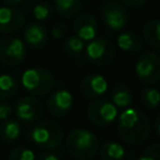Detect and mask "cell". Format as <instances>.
I'll use <instances>...</instances> for the list:
<instances>
[{"mask_svg": "<svg viewBox=\"0 0 160 160\" xmlns=\"http://www.w3.org/2000/svg\"><path fill=\"white\" fill-rule=\"evenodd\" d=\"M24 42L26 46H29L32 50L42 49L48 40H49V32L46 28L40 22H30L24 29Z\"/></svg>", "mask_w": 160, "mask_h": 160, "instance_id": "obj_14", "label": "cell"}, {"mask_svg": "<svg viewBox=\"0 0 160 160\" xmlns=\"http://www.w3.org/2000/svg\"><path fill=\"white\" fill-rule=\"evenodd\" d=\"M74 32L82 41H90L96 38L99 32V24L96 19L89 14H80L72 22Z\"/></svg>", "mask_w": 160, "mask_h": 160, "instance_id": "obj_15", "label": "cell"}, {"mask_svg": "<svg viewBox=\"0 0 160 160\" xmlns=\"http://www.w3.org/2000/svg\"><path fill=\"white\" fill-rule=\"evenodd\" d=\"M21 135V125L15 119H5L0 125V138L5 142H15Z\"/></svg>", "mask_w": 160, "mask_h": 160, "instance_id": "obj_20", "label": "cell"}, {"mask_svg": "<svg viewBox=\"0 0 160 160\" xmlns=\"http://www.w3.org/2000/svg\"><path fill=\"white\" fill-rule=\"evenodd\" d=\"M151 126H154V131H155V135H156V136H160V116H159V115L155 118L154 125H151Z\"/></svg>", "mask_w": 160, "mask_h": 160, "instance_id": "obj_32", "label": "cell"}, {"mask_svg": "<svg viewBox=\"0 0 160 160\" xmlns=\"http://www.w3.org/2000/svg\"><path fill=\"white\" fill-rule=\"evenodd\" d=\"M25 25V15L21 10L12 6L0 8V32L12 34Z\"/></svg>", "mask_w": 160, "mask_h": 160, "instance_id": "obj_13", "label": "cell"}, {"mask_svg": "<svg viewBox=\"0 0 160 160\" xmlns=\"http://www.w3.org/2000/svg\"><path fill=\"white\" fill-rule=\"evenodd\" d=\"M26 45L18 36L0 39V62L4 65H19L26 58Z\"/></svg>", "mask_w": 160, "mask_h": 160, "instance_id": "obj_9", "label": "cell"}, {"mask_svg": "<svg viewBox=\"0 0 160 160\" xmlns=\"http://www.w3.org/2000/svg\"><path fill=\"white\" fill-rule=\"evenodd\" d=\"M39 160H60V159L54 152H42V154H40Z\"/></svg>", "mask_w": 160, "mask_h": 160, "instance_id": "obj_31", "label": "cell"}, {"mask_svg": "<svg viewBox=\"0 0 160 160\" xmlns=\"http://www.w3.org/2000/svg\"><path fill=\"white\" fill-rule=\"evenodd\" d=\"M66 31H68V26L64 22H58L51 29V38L54 40H60L65 36Z\"/></svg>", "mask_w": 160, "mask_h": 160, "instance_id": "obj_28", "label": "cell"}, {"mask_svg": "<svg viewBox=\"0 0 160 160\" xmlns=\"http://www.w3.org/2000/svg\"><path fill=\"white\" fill-rule=\"evenodd\" d=\"M118 108L106 99H94L86 108V118L98 126H109L118 118Z\"/></svg>", "mask_w": 160, "mask_h": 160, "instance_id": "obj_7", "label": "cell"}, {"mask_svg": "<svg viewBox=\"0 0 160 160\" xmlns=\"http://www.w3.org/2000/svg\"><path fill=\"white\" fill-rule=\"evenodd\" d=\"M14 112L18 120L24 124H34L40 120L44 108L41 101L35 96H22L20 98L14 106Z\"/></svg>", "mask_w": 160, "mask_h": 160, "instance_id": "obj_10", "label": "cell"}, {"mask_svg": "<svg viewBox=\"0 0 160 160\" xmlns=\"http://www.w3.org/2000/svg\"><path fill=\"white\" fill-rule=\"evenodd\" d=\"M65 148L70 156L76 160H91L99 151L100 141L92 131L78 128L68 134Z\"/></svg>", "mask_w": 160, "mask_h": 160, "instance_id": "obj_2", "label": "cell"}, {"mask_svg": "<svg viewBox=\"0 0 160 160\" xmlns=\"http://www.w3.org/2000/svg\"><path fill=\"white\" fill-rule=\"evenodd\" d=\"M148 0H120V4H122L124 6H128V8H141L146 4Z\"/></svg>", "mask_w": 160, "mask_h": 160, "instance_id": "obj_30", "label": "cell"}, {"mask_svg": "<svg viewBox=\"0 0 160 160\" xmlns=\"http://www.w3.org/2000/svg\"><path fill=\"white\" fill-rule=\"evenodd\" d=\"M160 94L156 88L152 86H145L140 91V102L144 108L149 110H155L159 106Z\"/></svg>", "mask_w": 160, "mask_h": 160, "instance_id": "obj_24", "label": "cell"}, {"mask_svg": "<svg viewBox=\"0 0 160 160\" xmlns=\"http://www.w3.org/2000/svg\"><path fill=\"white\" fill-rule=\"evenodd\" d=\"M135 75L146 85L156 84L160 80V56L156 51H148L136 60Z\"/></svg>", "mask_w": 160, "mask_h": 160, "instance_id": "obj_6", "label": "cell"}, {"mask_svg": "<svg viewBox=\"0 0 160 160\" xmlns=\"http://www.w3.org/2000/svg\"><path fill=\"white\" fill-rule=\"evenodd\" d=\"M99 149L101 160H122L125 158V148L120 142L106 141Z\"/></svg>", "mask_w": 160, "mask_h": 160, "instance_id": "obj_22", "label": "cell"}, {"mask_svg": "<svg viewBox=\"0 0 160 160\" xmlns=\"http://www.w3.org/2000/svg\"><path fill=\"white\" fill-rule=\"evenodd\" d=\"M116 119V131L124 142L140 145L149 139L152 126L149 116L144 111L135 108H125Z\"/></svg>", "mask_w": 160, "mask_h": 160, "instance_id": "obj_1", "label": "cell"}, {"mask_svg": "<svg viewBox=\"0 0 160 160\" xmlns=\"http://www.w3.org/2000/svg\"><path fill=\"white\" fill-rule=\"evenodd\" d=\"M9 160H35V154L26 146H18L10 151Z\"/></svg>", "mask_w": 160, "mask_h": 160, "instance_id": "obj_26", "label": "cell"}, {"mask_svg": "<svg viewBox=\"0 0 160 160\" xmlns=\"http://www.w3.org/2000/svg\"><path fill=\"white\" fill-rule=\"evenodd\" d=\"M116 45L125 52H138L142 49V39L135 31H124L118 36Z\"/></svg>", "mask_w": 160, "mask_h": 160, "instance_id": "obj_17", "label": "cell"}, {"mask_svg": "<svg viewBox=\"0 0 160 160\" xmlns=\"http://www.w3.org/2000/svg\"><path fill=\"white\" fill-rule=\"evenodd\" d=\"M132 100V90L125 84H118L110 91V101L116 108H128L131 105Z\"/></svg>", "mask_w": 160, "mask_h": 160, "instance_id": "obj_18", "label": "cell"}, {"mask_svg": "<svg viewBox=\"0 0 160 160\" xmlns=\"http://www.w3.org/2000/svg\"><path fill=\"white\" fill-rule=\"evenodd\" d=\"M100 15L106 29L111 32L120 31L129 22V12L122 4L115 0L105 1L100 8Z\"/></svg>", "mask_w": 160, "mask_h": 160, "instance_id": "obj_8", "label": "cell"}, {"mask_svg": "<svg viewBox=\"0 0 160 160\" xmlns=\"http://www.w3.org/2000/svg\"><path fill=\"white\" fill-rule=\"evenodd\" d=\"M19 90V81L10 74L0 75V100L12 98Z\"/></svg>", "mask_w": 160, "mask_h": 160, "instance_id": "obj_23", "label": "cell"}, {"mask_svg": "<svg viewBox=\"0 0 160 160\" xmlns=\"http://www.w3.org/2000/svg\"><path fill=\"white\" fill-rule=\"evenodd\" d=\"M22 88L34 96H44L55 86V78L51 71L44 68L26 69L21 75Z\"/></svg>", "mask_w": 160, "mask_h": 160, "instance_id": "obj_4", "label": "cell"}, {"mask_svg": "<svg viewBox=\"0 0 160 160\" xmlns=\"http://www.w3.org/2000/svg\"><path fill=\"white\" fill-rule=\"evenodd\" d=\"M52 12H54V5L50 4L49 1H41L32 8V15L39 21L50 19L52 16Z\"/></svg>", "mask_w": 160, "mask_h": 160, "instance_id": "obj_25", "label": "cell"}, {"mask_svg": "<svg viewBox=\"0 0 160 160\" xmlns=\"http://www.w3.org/2000/svg\"><path fill=\"white\" fill-rule=\"evenodd\" d=\"M54 8L60 16L71 19L79 15L82 9V2L81 0H54Z\"/></svg>", "mask_w": 160, "mask_h": 160, "instance_id": "obj_19", "label": "cell"}, {"mask_svg": "<svg viewBox=\"0 0 160 160\" xmlns=\"http://www.w3.org/2000/svg\"><path fill=\"white\" fill-rule=\"evenodd\" d=\"M116 50L114 44L105 38H95L85 46V58L95 66H106L115 59Z\"/></svg>", "mask_w": 160, "mask_h": 160, "instance_id": "obj_5", "label": "cell"}, {"mask_svg": "<svg viewBox=\"0 0 160 160\" xmlns=\"http://www.w3.org/2000/svg\"><path fill=\"white\" fill-rule=\"evenodd\" d=\"M159 26H160V21L155 19V20H150V21L145 22L142 29H141V34H142L144 40L150 45V48H152L156 51L160 49Z\"/></svg>", "mask_w": 160, "mask_h": 160, "instance_id": "obj_21", "label": "cell"}, {"mask_svg": "<svg viewBox=\"0 0 160 160\" xmlns=\"http://www.w3.org/2000/svg\"><path fill=\"white\" fill-rule=\"evenodd\" d=\"M24 0H2L4 4H6L8 6H12V5H19L20 2H22Z\"/></svg>", "mask_w": 160, "mask_h": 160, "instance_id": "obj_33", "label": "cell"}, {"mask_svg": "<svg viewBox=\"0 0 160 160\" xmlns=\"http://www.w3.org/2000/svg\"><path fill=\"white\" fill-rule=\"evenodd\" d=\"M62 49L65 54L71 58L75 62L82 64L85 61V45L84 41L76 35L68 36L62 44Z\"/></svg>", "mask_w": 160, "mask_h": 160, "instance_id": "obj_16", "label": "cell"}, {"mask_svg": "<svg viewBox=\"0 0 160 160\" xmlns=\"http://www.w3.org/2000/svg\"><path fill=\"white\" fill-rule=\"evenodd\" d=\"M72 102V94L66 89H59L49 96L46 109L54 118H64L71 111Z\"/></svg>", "mask_w": 160, "mask_h": 160, "instance_id": "obj_11", "label": "cell"}, {"mask_svg": "<svg viewBox=\"0 0 160 160\" xmlns=\"http://www.w3.org/2000/svg\"><path fill=\"white\" fill-rule=\"evenodd\" d=\"M11 112H12V106L6 101L0 100V120H5L10 118Z\"/></svg>", "mask_w": 160, "mask_h": 160, "instance_id": "obj_29", "label": "cell"}, {"mask_svg": "<svg viewBox=\"0 0 160 160\" xmlns=\"http://www.w3.org/2000/svg\"><path fill=\"white\" fill-rule=\"evenodd\" d=\"M138 160H160V145L158 142H154L146 146Z\"/></svg>", "mask_w": 160, "mask_h": 160, "instance_id": "obj_27", "label": "cell"}, {"mask_svg": "<svg viewBox=\"0 0 160 160\" xmlns=\"http://www.w3.org/2000/svg\"><path fill=\"white\" fill-rule=\"evenodd\" d=\"M30 140L42 149H55L64 140L62 128L52 120H42L36 122L29 131Z\"/></svg>", "mask_w": 160, "mask_h": 160, "instance_id": "obj_3", "label": "cell"}, {"mask_svg": "<svg viewBox=\"0 0 160 160\" xmlns=\"http://www.w3.org/2000/svg\"><path fill=\"white\" fill-rule=\"evenodd\" d=\"M108 80L100 74H89L82 78L79 90L85 99H98L108 91Z\"/></svg>", "mask_w": 160, "mask_h": 160, "instance_id": "obj_12", "label": "cell"}]
</instances>
